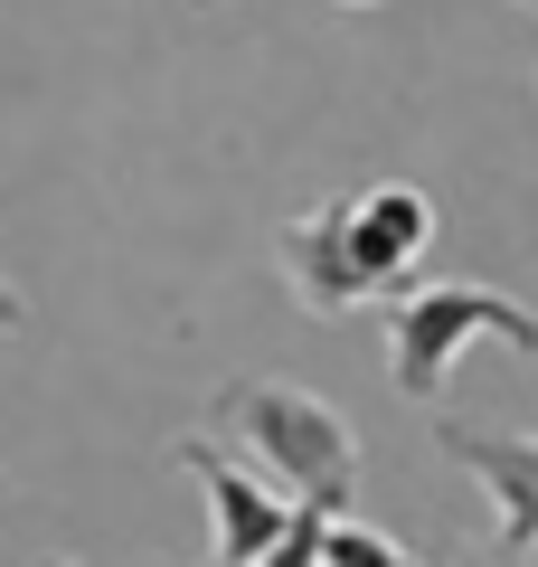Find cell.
<instances>
[{"instance_id": "obj_12", "label": "cell", "mask_w": 538, "mask_h": 567, "mask_svg": "<svg viewBox=\"0 0 538 567\" xmlns=\"http://www.w3.org/2000/svg\"><path fill=\"white\" fill-rule=\"evenodd\" d=\"M340 10H369V0H340Z\"/></svg>"}, {"instance_id": "obj_13", "label": "cell", "mask_w": 538, "mask_h": 567, "mask_svg": "<svg viewBox=\"0 0 538 567\" xmlns=\"http://www.w3.org/2000/svg\"><path fill=\"white\" fill-rule=\"evenodd\" d=\"M519 10H538V0H519Z\"/></svg>"}, {"instance_id": "obj_10", "label": "cell", "mask_w": 538, "mask_h": 567, "mask_svg": "<svg viewBox=\"0 0 538 567\" xmlns=\"http://www.w3.org/2000/svg\"><path fill=\"white\" fill-rule=\"evenodd\" d=\"M20 322H29V303L10 293V284H0V331H20Z\"/></svg>"}, {"instance_id": "obj_9", "label": "cell", "mask_w": 538, "mask_h": 567, "mask_svg": "<svg viewBox=\"0 0 538 567\" xmlns=\"http://www.w3.org/2000/svg\"><path fill=\"white\" fill-rule=\"evenodd\" d=\"M444 567H529V558H500V548H482V539H463V548H454V558H444Z\"/></svg>"}, {"instance_id": "obj_4", "label": "cell", "mask_w": 538, "mask_h": 567, "mask_svg": "<svg viewBox=\"0 0 538 567\" xmlns=\"http://www.w3.org/2000/svg\"><path fill=\"white\" fill-rule=\"evenodd\" d=\"M170 464L199 483L208 520H218V567H265V558L283 548V529H293V502H275L256 473H237L218 445H208V435H179Z\"/></svg>"}, {"instance_id": "obj_2", "label": "cell", "mask_w": 538, "mask_h": 567, "mask_svg": "<svg viewBox=\"0 0 538 567\" xmlns=\"http://www.w3.org/2000/svg\"><path fill=\"white\" fill-rule=\"evenodd\" d=\"M463 341H510V350H538V312L492 293V284H463V275H435V284H406L387 303V379L397 398L435 406V388L454 379Z\"/></svg>"}, {"instance_id": "obj_3", "label": "cell", "mask_w": 538, "mask_h": 567, "mask_svg": "<svg viewBox=\"0 0 538 567\" xmlns=\"http://www.w3.org/2000/svg\"><path fill=\"white\" fill-rule=\"evenodd\" d=\"M283 275H293L302 312H321V322H340V312L359 303H397V284L369 265V246H359V199H312L293 227H283Z\"/></svg>"}, {"instance_id": "obj_8", "label": "cell", "mask_w": 538, "mask_h": 567, "mask_svg": "<svg viewBox=\"0 0 538 567\" xmlns=\"http://www.w3.org/2000/svg\"><path fill=\"white\" fill-rule=\"evenodd\" d=\"M265 567H331V511L293 502V529H283V548H275Z\"/></svg>"}, {"instance_id": "obj_6", "label": "cell", "mask_w": 538, "mask_h": 567, "mask_svg": "<svg viewBox=\"0 0 538 567\" xmlns=\"http://www.w3.org/2000/svg\"><path fill=\"white\" fill-rule=\"evenodd\" d=\"M359 246H369V265H379V275L406 293V265L435 246V199H425L416 181H379V189H359Z\"/></svg>"}, {"instance_id": "obj_1", "label": "cell", "mask_w": 538, "mask_h": 567, "mask_svg": "<svg viewBox=\"0 0 538 567\" xmlns=\"http://www.w3.org/2000/svg\"><path fill=\"white\" fill-rule=\"evenodd\" d=\"M218 425L293 492V502L331 511V520L359 502V435H350V416H340L321 388H302V379H227L218 388Z\"/></svg>"}, {"instance_id": "obj_7", "label": "cell", "mask_w": 538, "mask_h": 567, "mask_svg": "<svg viewBox=\"0 0 538 567\" xmlns=\"http://www.w3.org/2000/svg\"><path fill=\"white\" fill-rule=\"evenodd\" d=\"M331 567H416V548H397L369 520H331Z\"/></svg>"}, {"instance_id": "obj_5", "label": "cell", "mask_w": 538, "mask_h": 567, "mask_svg": "<svg viewBox=\"0 0 538 567\" xmlns=\"http://www.w3.org/2000/svg\"><path fill=\"white\" fill-rule=\"evenodd\" d=\"M435 445L492 492L500 511V558H529L538 548V435H492V425H463V416H435Z\"/></svg>"}, {"instance_id": "obj_11", "label": "cell", "mask_w": 538, "mask_h": 567, "mask_svg": "<svg viewBox=\"0 0 538 567\" xmlns=\"http://www.w3.org/2000/svg\"><path fill=\"white\" fill-rule=\"evenodd\" d=\"M39 567H85V558H39Z\"/></svg>"}]
</instances>
